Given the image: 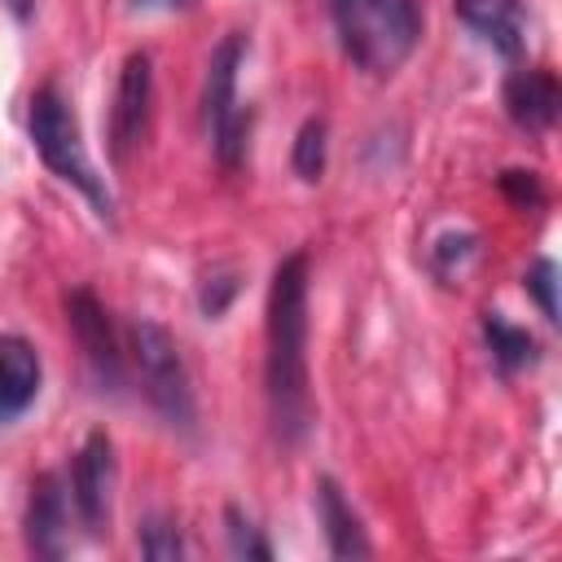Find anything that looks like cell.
Here are the masks:
<instances>
[{"mask_svg":"<svg viewBox=\"0 0 562 562\" xmlns=\"http://www.w3.org/2000/svg\"><path fill=\"white\" fill-rule=\"evenodd\" d=\"M136 540H140V553L154 558V562H176V558H184V536H180L176 518H167V514L145 518Z\"/></svg>","mask_w":562,"mask_h":562,"instance_id":"2e32d148","label":"cell"},{"mask_svg":"<svg viewBox=\"0 0 562 562\" xmlns=\"http://www.w3.org/2000/svg\"><path fill=\"white\" fill-rule=\"evenodd\" d=\"M237 272L233 268H224V272H211L206 281H202V290H198V303H202V316H220L228 303H233V294H237Z\"/></svg>","mask_w":562,"mask_h":562,"instance_id":"ffe728a7","label":"cell"},{"mask_svg":"<svg viewBox=\"0 0 562 562\" xmlns=\"http://www.w3.org/2000/svg\"><path fill=\"white\" fill-rule=\"evenodd\" d=\"M149 114H154V61L145 48L127 53L119 83H114V105H110V154L114 162H127L145 132H149Z\"/></svg>","mask_w":562,"mask_h":562,"instance_id":"52a82bcc","label":"cell"},{"mask_svg":"<svg viewBox=\"0 0 562 562\" xmlns=\"http://www.w3.org/2000/svg\"><path fill=\"white\" fill-rule=\"evenodd\" d=\"M246 61V35L228 31L206 61V88H202V105H206V127H211V149L215 158L233 171L246 158V132H250V114L237 105V70Z\"/></svg>","mask_w":562,"mask_h":562,"instance_id":"5b68a950","label":"cell"},{"mask_svg":"<svg viewBox=\"0 0 562 562\" xmlns=\"http://www.w3.org/2000/svg\"><path fill=\"white\" fill-rule=\"evenodd\" d=\"M66 321H70V334H75L88 369L97 373V382L119 391V382H123V347H119V334H114V321H110L105 303L88 285H75V290H66Z\"/></svg>","mask_w":562,"mask_h":562,"instance_id":"ba28073f","label":"cell"},{"mask_svg":"<svg viewBox=\"0 0 562 562\" xmlns=\"http://www.w3.org/2000/svg\"><path fill=\"white\" fill-rule=\"evenodd\" d=\"M44 382L40 351L22 334H0V422L22 417Z\"/></svg>","mask_w":562,"mask_h":562,"instance_id":"7c38bea8","label":"cell"},{"mask_svg":"<svg viewBox=\"0 0 562 562\" xmlns=\"http://www.w3.org/2000/svg\"><path fill=\"white\" fill-rule=\"evenodd\" d=\"M342 53L373 79L395 75L422 40L417 0H329Z\"/></svg>","mask_w":562,"mask_h":562,"instance_id":"7a4b0ae2","label":"cell"},{"mask_svg":"<svg viewBox=\"0 0 562 562\" xmlns=\"http://www.w3.org/2000/svg\"><path fill=\"white\" fill-rule=\"evenodd\" d=\"M316 518L325 527V544H329L334 558H369L373 553V544L360 527V514L347 505L342 487L329 474L316 479Z\"/></svg>","mask_w":562,"mask_h":562,"instance_id":"4fadbf2b","label":"cell"},{"mask_svg":"<svg viewBox=\"0 0 562 562\" xmlns=\"http://www.w3.org/2000/svg\"><path fill=\"white\" fill-rule=\"evenodd\" d=\"M184 0H136V9H180Z\"/></svg>","mask_w":562,"mask_h":562,"instance_id":"603a6c76","label":"cell"},{"mask_svg":"<svg viewBox=\"0 0 562 562\" xmlns=\"http://www.w3.org/2000/svg\"><path fill=\"white\" fill-rule=\"evenodd\" d=\"M127 338H132V360H136L145 400L158 408V417L167 426L193 430V422H198L193 382H189V369H184V356H180V342L171 338V329L140 316V321H132Z\"/></svg>","mask_w":562,"mask_h":562,"instance_id":"277c9868","label":"cell"},{"mask_svg":"<svg viewBox=\"0 0 562 562\" xmlns=\"http://www.w3.org/2000/svg\"><path fill=\"white\" fill-rule=\"evenodd\" d=\"M501 189H505L518 206L540 202V180H536V171H505V176H501Z\"/></svg>","mask_w":562,"mask_h":562,"instance_id":"44dd1931","label":"cell"},{"mask_svg":"<svg viewBox=\"0 0 562 562\" xmlns=\"http://www.w3.org/2000/svg\"><path fill=\"white\" fill-rule=\"evenodd\" d=\"M527 290L536 294V303H540V312L549 316V321H558V268H553V259H536L531 268H527Z\"/></svg>","mask_w":562,"mask_h":562,"instance_id":"d6986e66","label":"cell"},{"mask_svg":"<svg viewBox=\"0 0 562 562\" xmlns=\"http://www.w3.org/2000/svg\"><path fill=\"white\" fill-rule=\"evenodd\" d=\"M4 9H9L18 22H31V13H35V0H4Z\"/></svg>","mask_w":562,"mask_h":562,"instance_id":"7402d4cb","label":"cell"},{"mask_svg":"<svg viewBox=\"0 0 562 562\" xmlns=\"http://www.w3.org/2000/svg\"><path fill=\"white\" fill-rule=\"evenodd\" d=\"M483 338H487L492 360H496L501 373H518L522 364L536 360V338H531L527 329L509 325L501 312H487V316H483Z\"/></svg>","mask_w":562,"mask_h":562,"instance_id":"5bb4252c","label":"cell"},{"mask_svg":"<svg viewBox=\"0 0 562 562\" xmlns=\"http://www.w3.org/2000/svg\"><path fill=\"white\" fill-rule=\"evenodd\" d=\"M474 250H479V237H474V233H443V237L430 246L435 272H439V277H461V263L474 259Z\"/></svg>","mask_w":562,"mask_h":562,"instance_id":"ac0fdd59","label":"cell"},{"mask_svg":"<svg viewBox=\"0 0 562 562\" xmlns=\"http://www.w3.org/2000/svg\"><path fill=\"white\" fill-rule=\"evenodd\" d=\"M114 479H119V461H114V439L105 430H92L75 461H70V505L79 514V522L88 527V536H105L110 531V505H114Z\"/></svg>","mask_w":562,"mask_h":562,"instance_id":"8992f818","label":"cell"},{"mask_svg":"<svg viewBox=\"0 0 562 562\" xmlns=\"http://www.w3.org/2000/svg\"><path fill=\"white\" fill-rule=\"evenodd\" d=\"M294 176L299 180H307V184H316L321 180V171H325V119H307L303 127H299V136H294Z\"/></svg>","mask_w":562,"mask_h":562,"instance_id":"9a60e30c","label":"cell"},{"mask_svg":"<svg viewBox=\"0 0 562 562\" xmlns=\"http://www.w3.org/2000/svg\"><path fill=\"white\" fill-rule=\"evenodd\" d=\"M26 132H31L35 154L44 158V167H48L57 180L75 184V189L92 202V211H97L105 224H114V193H110L105 180L97 176V167H92V158H88V145H83V132H79V119H75V110H70V97H66L57 83L35 88L31 110H26Z\"/></svg>","mask_w":562,"mask_h":562,"instance_id":"3957f363","label":"cell"},{"mask_svg":"<svg viewBox=\"0 0 562 562\" xmlns=\"http://www.w3.org/2000/svg\"><path fill=\"white\" fill-rule=\"evenodd\" d=\"M224 522H228V549L237 553V558H259V562H268L272 558V544L263 540V531L237 509V505H228L224 509Z\"/></svg>","mask_w":562,"mask_h":562,"instance_id":"e0dca14e","label":"cell"},{"mask_svg":"<svg viewBox=\"0 0 562 562\" xmlns=\"http://www.w3.org/2000/svg\"><path fill=\"white\" fill-rule=\"evenodd\" d=\"M505 114L522 127V132H549L558 123V110H562V88H558V75L544 70V66H527V70H514L505 79Z\"/></svg>","mask_w":562,"mask_h":562,"instance_id":"30bf717a","label":"cell"},{"mask_svg":"<svg viewBox=\"0 0 562 562\" xmlns=\"http://www.w3.org/2000/svg\"><path fill=\"white\" fill-rule=\"evenodd\" d=\"M66 522H70V505H66V483L61 474L44 470L31 483V501H26V544L35 558H61L66 553Z\"/></svg>","mask_w":562,"mask_h":562,"instance_id":"9c48e42d","label":"cell"},{"mask_svg":"<svg viewBox=\"0 0 562 562\" xmlns=\"http://www.w3.org/2000/svg\"><path fill=\"white\" fill-rule=\"evenodd\" d=\"M307 250H290L268 285V413L285 443H299L312 422L307 391Z\"/></svg>","mask_w":562,"mask_h":562,"instance_id":"6da1fadb","label":"cell"},{"mask_svg":"<svg viewBox=\"0 0 562 562\" xmlns=\"http://www.w3.org/2000/svg\"><path fill=\"white\" fill-rule=\"evenodd\" d=\"M452 13L501 57H518L527 44L522 0H452Z\"/></svg>","mask_w":562,"mask_h":562,"instance_id":"8fae6325","label":"cell"}]
</instances>
